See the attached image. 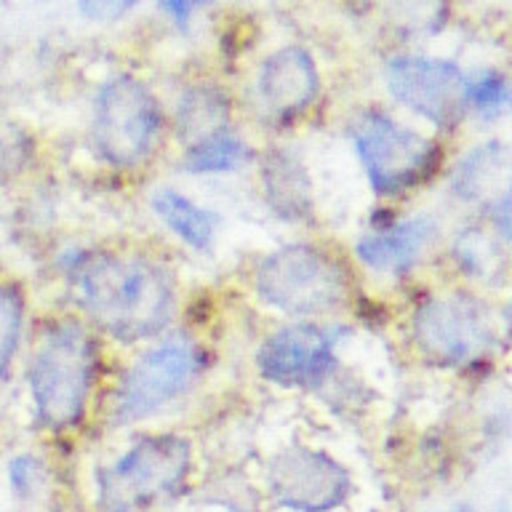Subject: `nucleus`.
<instances>
[{"label": "nucleus", "mask_w": 512, "mask_h": 512, "mask_svg": "<svg viewBox=\"0 0 512 512\" xmlns=\"http://www.w3.org/2000/svg\"><path fill=\"white\" fill-rule=\"evenodd\" d=\"M256 294L267 307L299 320H312L347 307L352 275L347 264L315 243L275 248L256 267Z\"/></svg>", "instance_id": "obj_3"}, {"label": "nucleus", "mask_w": 512, "mask_h": 512, "mask_svg": "<svg viewBox=\"0 0 512 512\" xmlns=\"http://www.w3.org/2000/svg\"><path fill=\"white\" fill-rule=\"evenodd\" d=\"M8 486L19 502H32L46 486V464L35 454H19L8 462Z\"/></svg>", "instance_id": "obj_21"}, {"label": "nucleus", "mask_w": 512, "mask_h": 512, "mask_svg": "<svg viewBox=\"0 0 512 512\" xmlns=\"http://www.w3.org/2000/svg\"><path fill=\"white\" fill-rule=\"evenodd\" d=\"M192 472V446L182 435H142L96 478L104 512H144L174 499Z\"/></svg>", "instance_id": "obj_4"}, {"label": "nucleus", "mask_w": 512, "mask_h": 512, "mask_svg": "<svg viewBox=\"0 0 512 512\" xmlns=\"http://www.w3.org/2000/svg\"><path fill=\"white\" fill-rule=\"evenodd\" d=\"M99 376V344L80 320L48 323L27 368L35 422L64 432L83 422Z\"/></svg>", "instance_id": "obj_2"}, {"label": "nucleus", "mask_w": 512, "mask_h": 512, "mask_svg": "<svg viewBox=\"0 0 512 512\" xmlns=\"http://www.w3.org/2000/svg\"><path fill=\"white\" fill-rule=\"evenodd\" d=\"M419 355L438 368H472L499 347L494 315L480 296L448 291L424 299L411 318Z\"/></svg>", "instance_id": "obj_6"}, {"label": "nucleus", "mask_w": 512, "mask_h": 512, "mask_svg": "<svg viewBox=\"0 0 512 512\" xmlns=\"http://www.w3.org/2000/svg\"><path fill=\"white\" fill-rule=\"evenodd\" d=\"M254 160V150L240 136L224 131V134L208 136L203 142L190 144L184 150L182 168L187 174H232L248 166Z\"/></svg>", "instance_id": "obj_18"}, {"label": "nucleus", "mask_w": 512, "mask_h": 512, "mask_svg": "<svg viewBox=\"0 0 512 512\" xmlns=\"http://www.w3.org/2000/svg\"><path fill=\"white\" fill-rule=\"evenodd\" d=\"M152 211L184 246L192 251H208L214 246L216 230H219V216L211 208L200 206L192 198L182 195L179 190H158L150 200Z\"/></svg>", "instance_id": "obj_16"}, {"label": "nucleus", "mask_w": 512, "mask_h": 512, "mask_svg": "<svg viewBox=\"0 0 512 512\" xmlns=\"http://www.w3.org/2000/svg\"><path fill=\"white\" fill-rule=\"evenodd\" d=\"M163 136L158 99L134 75H115L99 88L91 118V144L107 166L128 171L155 155Z\"/></svg>", "instance_id": "obj_7"}, {"label": "nucleus", "mask_w": 512, "mask_h": 512, "mask_svg": "<svg viewBox=\"0 0 512 512\" xmlns=\"http://www.w3.org/2000/svg\"><path fill=\"white\" fill-rule=\"evenodd\" d=\"M24 136L8 126H0V176L14 174L22 168Z\"/></svg>", "instance_id": "obj_24"}, {"label": "nucleus", "mask_w": 512, "mask_h": 512, "mask_svg": "<svg viewBox=\"0 0 512 512\" xmlns=\"http://www.w3.org/2000/svg\"><path fill=\"white\" fill-rule=\"evenodd\" d=\"M211 0H158L160 11L179 27H187L190 19L198 14L200 8H206Z\"/></svg>", "instance_id": "obj_25"}, {"label": "nucleus", "mask_w": 512, "mask_h": 512, "mask_svg": "<svg viewBox=\"0 0 512 512\" xmlns=\"http://www.w3.org/2000/svg\"><path fill=\"white\" fill-rule=\"evenodd\" d=\"M67 278L94 326L118 342H142L171 326L176 283L168 267L142 254L72 251Z\"/></svg>", "instance_id": "obj_1"}, {"label": "nucleus", "mask_w": 512, "mask_h": 512, "mask_svg": "<svg viewBox=\"0 0 512 512\" xmlns=\"http://www.w3.org/2000/svg\"><path fill=\"white\" fill-rule=\"evenodd\" d=\"M232 102L219 86H190L176 104L174 131L184 147L230 131Z\"/></svg>", "instance_id": "obj_15"}, {"label": "nucleus", "mask_w": 512, "mask_h": 512, "mask_svg": "<svg viewBox=\"0 0 512 512\" xmlns=\"http://www.w3.org/2000/svg\"><path fill=\"white\" fill-rule=\"evenodd\" d=\"M256 94L275 123H294L318 102L320 72L302 46H286L270 54L259 67Z\"/></svg>", "instance_id": "obj_12"}, {"label": "nucleus", "mask_w": 512, "mask_h": 512, "mask_svg": "<svg viewBox=\"0 0 512 512\" xmlns=\"http://www.w3.org/2000/svg\"><path fill=\"white\" fill-rule=\"evenodd\" d=\"M272 502L294 512H331L347 502L352 478L326 451L294 446L278 454L267 470Z\"/></svg>", "instance_id": "obj_11"}, {"label": "nucleus", "mask_w": 512, "mask_h": 512, "mask_svg": "<svg viewBox=\"0 0 512 512\" xmlns=\"http://www.w3.org/2000/svg\"><path fill=\"white\" fill-rule=\"evenodd\" d=\"M142 0H78V11L88 22H115Z\"/></svg>", "instance_id": "obj_23"}, {"label": "nucleus", "mask_w": 512, "mask_h": 512, "mask_svg": "<svg viewBox=\"0 0 512 512\" xmlns=\"http://www.w3.org/2000/svg\"><path fill=\"white\" fill-rule=\"evenodd\" d=\"M440 238V224L432 216H411L403 222L376 224L371 235H363L355 254L368 270L384 275H406L422 262Z\"/></svg>", "instance_id": "obj_13"}, {"label": "nucleus", "mask_w": 512, "mask_h": 512, "mask_svg": "<svg viewBox=\"0 0 512 512\" xmlns=\"http://www.w3.org/2000/svg\"><path fill=\"white\" fill-rule=\"evenodd\" d=\"M456 259L470 275H486L494 264V246L488 243L486 235L467 232L464 238L456 240Z\"/></svg>", "instance_id": "obj_22"}, {"label": "nucleus", "mask_w": 512, "mask_h": 512, "mask_svg": "<svg viewBox=\"0 0 512 512\" xmlns=\"http://www.w3.org/2000/svg\"><path fill=\"white\" fill-rule=\"evenodd\" d=\"M27 299L19 283L0 280V382H6L22 344Z\"/></svg>", "instance_id": "obj_19"}, {"label": "nucleus", "mask_w": 512, "mask_h": 512, "mask_svg": "<svg viewBox=\"0 0 512 512\" xmlns=\"http://www.w3.org/2000/svg\"><path fill=\"white\" fill-rule=\"evenodd\" d=\"M347 328L323 323H294L272 331L254 355L256 371L286 390H320L339 368V344Z\"/></svg>", "instance_id": "obj_9"}, {"label": "nucleus", "mask_w": 512, "mask_h": 512, "mask_svg": "<svg viewBox=\"0 0 512 512\" xmlns=\"http://www.w3.org/2000/svg\"><path fill=\"white\" fill-rule=\"evenodd\" d=\"M448 512H472L470 507H456V510H448Z\"/></svg>", "instance_id": "obj_26"}, {"label": "nucleus", "mask_w": 512, "mask_h": 512, "mask_svg": "<svg viewBox=\"0 0 512 512\" xmlns=\"http://www.w3.org/2000/svg\"><path fill=\"white\" fill-rule=\"evenodd\" d=\"M350 142L379 198H398L422 187L443 163V150L435 139L403 126L382 110L358 112L350 123Z\"/></svg>", "instance_id": "obj_5"}, {"label": "nucleus", "mask_w": 512, "mask_h": 512, "mask_svg": "<svg viewBox=\"0 0 512 512\" xmlns=\"http://www.w3.org/2000/svg\"><path fill=\"white\" fill-rule=\"evenodd\" d=\"M510 80L502 72H480L475 78H467V112L478 115L480 120H499L510 110Z\"/></svg>", "instance_id": "obj_20"}, {"label": "nucleus", "mask_w": 512, "mask_h": 512, "mask_svg": "<svg viewBox=\"0 0 512 512\" xmlns=\"http://www.w3.org/2000/svg\"><path fill=\"white\" fill-rule=\"evenodd\" d=\"M262 192L267 206L288 224L310 222L315 216V187L302 158L283 147H272L259 160Z\"/></svg>", "instance_id": "obj_14"}, {"label": "nucleus", "mask_w": 512, "mask_h": 512, "mask_svg": "<svg viewBox=\"0 0 512 512\" xmlns=\"http://www.w3.org/2000/svg\"><path fill=\"white\" fill-rule=\"evenodd\" d=\"M507 147L499 142H488L475 147L462 158L456 166L454 179H451V190L456 198L467 200V203H486L496 195L494 184L507 179Z\"/></svg>", "instance_id": "obj_17"}, {"label": "nucleus", "mask_w": 512, "mask_h": 512, "mask_svg": "<svg viewBox=\"0 0 512 512\" xmlns=\"http://www.w3.org/2000/svg\"><path fill=\"white\" fill-rule=\"evenodd\" d=\"M206 368V352L192 336L176 334L142 352L120 376L112 395V422L150 419L192 390Z\"/></svg>", "instance_id": "obj_8"}, {"label": "nucleus", "mask_w": 512, "mask_h": 512, "mask_svg": "<svg viewBox=\"0 0 512 512\" xmlns=\"http://www.w3.org/2000/svg\"><path fill=\"white\" fill-rule=\"evenodd\" d=\"M387 91L400 107L438 128H454L467 115V75L438 56H395L384 70Z\"/></svg>", "instance_id": "obj_10"}]
</instances>
